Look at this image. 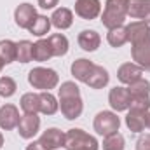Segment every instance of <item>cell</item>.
Masks as SVG:
<instances>
[{
	"label": "cell",
	"mask_w": 150,
	"mask_h": 150,
	"mask_svg": "<svg viewBox=\"0 0 150 150\" xmlns=\"http://www.w3.org/2000/svg\"><path fill=\"white\" fill-rule=\"evenodd\" d=\"M58 103H59V108L65 119L75 120L80 117V113L84 110V103L80 98L79 86L75 82L67 80L61 84V87L58 89Z\"/></svg>",
	"instance_id": "obj_1"
},
{
	"label": "cell",
	"mask_w": 150,
	"mask_h": 150,
	"mask_svg": "<svg viewBox=\"0 0 150 150\" xmlns=\"http://www.w3.org/2000/svg\"><path fill=\"white\" fill-rule=\"evenodd\" d=\"M127 5H129L127 0H107L103 14H101L103 26L108 30L122 26L127 18Z\"/></svg>",
	"instance_id": "obj_2"
},
{
	"label": "cell",
	"mask_w": 150,
	"mask_h": 150,
	"mask_svg": "<svg viewBox=\"0 0 150 150\" xmlns=\"http://www.w3.org/2000/svg\"><path fill=\"white\" fill-rule=\"evenodd\" d=\"M63 147L67 150H98L100 143L94 136L87 134L84 129H68L65 133Z\"/></svg>",
	"instance_id": "obj_3"
},
{
	"label": "cell",
	"mask_w": 150,
	"mask_h": 150,
	"mask_svg": "<svg viewBox=\"0 0 150 150\" xmlns=\"http://www.w3.org/2000/svg\"><path fill=\"white\" fill-rule=\"evenodd\" d=\"M28 82L33 89H40V91H49L54 89L59 82L58 74L52 68H44V67H37L33 70H30L28 74Z\"/></svg>",
	"instance_id": "obj_4"
},
{
	"label": "cell",
	"mask_w": 150,
	"mask_h": 150,
	"mask_svg": "<svg viewBox=\"0 0 150 150\" xmlns=\"http://www.w3.org/2000/svg\"><path fill=\"white\" fill-rule=\"evenodd\" d=\"M63 142H65V134L58 127H49L47 131L42 133V136L37 142L26 145V150H56L63 147Z\"/></svg>",
	"instance_id": "obj_5"
},
{
	"label": "cell",
	"mask_w": 150,
	"mask_h": 150,
	"mask_svg": "<svg viewBox=\"0 0 150 150\" xmlns=\"http://www.w3.org/2000/svg\"><path fill=\"white\" fill-rule=\"evenodd\" d=\"M120 127V119L117 117V113L103 110L94 117V131L100 136H110L113 133H119Z\"/></svg>",
	"instance_id": "obj_6"
},
{
	"label": "cell",
	"mask_w": 150,
	"mask_h": 150,
	"mask_svg": "<svg viewBox=\"0 0 150 150\" xmlns=\"http://www.w3.org/2000/svg\"><path fill=\"white\" fill-rule=\"evenodd\" d=\"M126 28H127V37L131 42V47L150 45V25L143 21H133Z\"/></svg>",
	"instance_id": "obj_7"
},
{
	"label": "cell",
	"mask_w": 150,
	"mask_h": 150,
	"mask_svg": "<svg viewBox=\"0 0 150 150\" xmlns=\"http://www.w3.org/2000/svg\"><path fill=\"white\" fill-rule=\"evenodd\" d=\"M108 103L115 112L129 110L131 107V93L127 87H113L108 94Z\"/></svg>",
	"instance_id": "obj_8"
},
{
	"label": "cell",
	"mask_w": 150,
	"mask_h": 150,
	"mask_svg": "<svg viewBox=\"0 0 150 150\" xmlns=\"http://www.w3.org/2000/svg\"><path fill=\"white\" fill-rule=\"evenodd\" d=\"M40 129V119L37 117V113H25L21 115L19 119V124H18V133L21 138L25 140H30L33 138Z\"/></svg>",
	"instance_id": "obj_9"
},
{
	"label": "cell",
	"mask_w": 150,
	"mask_h": 150,
	"mask_svg": "<svg viewBox=\"0 0 150 150\" xmlns=\"http://www.w3.org/2000/svg\"><path fill=\"white\" fill-rule=\"evenodd\" d=\"M35 18H37V11H35V7H33L32 4H28V2L19 4V5L16 7V11H14V21H16V25H18L19 28L28 30V28L32 26V23H33Z\"/></svg>",
	"instance_id": "obj_10"
},
{
	"label": "cell",
	"mask_w": 150,
	"mask_h": 150,
	"mask_svg": "<svg viewBox=\"0 0 150 150\" xmlns=\"http://www.w3.org/2000/svg\"><path fill=\"white\" fill-rule=\"evenodd\" d=\"M101 12L100 0H77L75 2V14L82 19H96Z\"/></svg>",
	"instance_id": "obj_11"
},
{
	"label": "cell",
	"mask_w": 150,
	"mask_h": 150,
	"mask_svg": "<svg viewBox=\"0 0 150 150\" xmlns=\"http://www.w3.org/2000/svg\"><path fill=\"white\" fill-rule=\"evenodd\" d=\"M127 16L150 25V0H127Z\"/></svg>",
	"instance_id": "obj_12"
},
{
	"label": "cell",
	"mask_w": 150,
	"mask_h": 150,
	"mask_svg": "<svg viewBox=\"0 0 150 150\" xmlns=\"http://www.w3.org/2000/svg\"><path fill=\"white\" fill-rule=\"evenodd\" d=\"M117 77L122 84L126 86H131L134 82H138L140 79H143V68L138 67L136 63H124L120 65L119 72H117Z\"/></svg>",
	"instance_id": "obj_13"
},
{
	"label": "cell",
	"mask_w": 150,
	"mask_h": 150,
	"mask_svg": "<svg viewBox=\"0 0 150 150\" xmlns=\"http://www.w3.org/2000/svg\"><path fill=\"white\" fill-rule=\"evenodd\" d=\"M19 119H21V117H19V112H18V108H16L14 105L7 103V105H4V107L0 108V127H2V129L11 131V129L18 127Z\"/></svg>",
	"instance_id": "obj_14"
},
{
	"label": "cell",
	"mask_w": 150,
	"mask_h": 150,
	"mask_svg": "<svg viewBox=\"0 0 150 150\" xmlns=\"http://www.w3.org/2000/svg\"><path fill=\"white\" fill-rule=\"evenodd\" d=\"M147 112L145 110H138V108H129V112L126 115V126L129 127L131 133H142L147 127Z\"/></svg>",
	"instance_id": "obj_15"
},
{
	"label": "cell",
	"mask_w": 150,
	"mask_h": 150,
	"mask_svg": "<svg viewBox=\"0 0 150 150\" xmlns=\"http://www.w3.org/2000/svg\"><path fill=\"white\" fill-rule=\"evenodd\" d=\"M77 42H79V45H80L84 51L93 52V51H96V49L100 47L101 37H100V33L94 32V30H82V32L79 33Z\"/></svg>",
	"instance_id": "obj_16"
},
{
	"label": "cell",
	"mask_w": 150,
	"mask_h": 150,
	"mask_svg": "<svg viewBox=\"0 0 150 150\" xmlns=\"http://www.w3.org/2000/svg\"><path fill=\"white\" fill-rule=\"evenodd\" d=\"M74 23V12L67 7H59L51 16V25H54L58 30H67Z\"/></svg>",
	"instance_id": "obj_17"
},
{
	"label": "cell",
	"mask_w": 150,
	"mask_h": 150,
	"mask_svg": "<svg viewBox=\"0 0 150 150\" xmlns=\"http://www.w3.org/2000/svg\"><path fill=\"white\" fill-rule=\"evenodd\" d=\"M93 68H94V63L93 61H89L86 58H80V59H75L74 63H72V68L70 70H72V75H74L79 82H84L86 84V80L89 79Z\"/></svg>",
	"instance_id": "obj_18"
},
{
	"label": "cell",
	"mask_w": 150,
	"mask_h": 150,
	"mask_svg": "<svg viewBox=\"0 0 150 150\" xmlns=\"http://www.w3.org/2000/svg\"><path fill=\"white\" fill-rule=\"evenodd\" d=\"M108 80H110L108 72H107L103 67L94 65V68H93V72L89 75V79L86 80V86H89L91 89H103V87L108 84Z\"/></svg>",
	"instance_id": "obj_19"
},
{
	"label": "cell",
	"mask_w": 150,
	"mask_h": 150,
	"mask_svg": "<svg viewBox=\"0 0 150 150\" xmlns=\"http://www.w3.org/2000/svg\"><path fill=\"white\" fill-rule=\"evenodd\" d=\"M38 100H40V113L44 115H54L59 108V103L56 100L54 94H51L49 91H42L38 93Z\"/></svg>",
	"instance_id": "obj_20"
},
{
	"label": "cell",
	"mask_w": 150,
	"mask_h": 150,
	"mask_svg": "<svg viewBox=\"0 0 150 150\" xmlns=\"http://www.w3.org/2000/svg\"><path fill=\"white\" fill-rule=\"evenodd\" d=\"M131 56L138 67H142L143 70H150V45L131 47Z\"/></svg>",
	"instance_id": "obj_21"
},
{
	"label": "cell",
	"mask_w": 150,
	"mask_h": 150,
	"mask_svg": "<svg viewBox=\"0 0 150 150\" xmlns=\"http://www.w3.org/2000/svg\"><path fill=\"white\" fill-rule=\"evenodd\" d=\"M54 54H52V49H51V44L47 38H40L33 44V59L35 61H47L51 59Z\"/></svg>",
	"instance_id": "obj_22"
},
{
	"label": "cell",
	"mask_w": 150,
	"mask_h": 150,
	"mask_svg": "<svg viewBox=\"0 0 150 150\" xmlns=\"http://www.w3.org/2000/svg\"><path fill=\"white\" fill-rule=\"evenodd\" d=\"M107 40L112 47H122L126 42H129V37H127V28L126 26H117V28H112L108 30L107 33Z\"/></svg>",
	"instance_id": "obj_23"
},
{
	"label": "cell",
	"mask_w": 150,
	"mask_h": 150,
	"mask_svg": "<svg viewBox=\"0 0 150 150\" xmlns=\"http://www.w3.org/2000/svg\"><path fill=\"white\" fill-rule=\"evenodd\" d=\"M49 30H51V18L40 16V14H37V18L33 19L32 26L28 28V32H30L32 35H35V37H44V35H47Z\"/></svg>",
	"instance_id": "obj_24"
},
{
	"label": "cell",
	"mask_w": 150,
	"mask_h": 150,
	"mask_svg": "<svg viewBox=\"0 0 150 150\" xmlns=\"http://www.w3.org/2000/svg\"><path fill=\"white\" fill-rule=\"evenodd\" d=\"M32 59H33V44L28 40L16 42V61L30 63Z\"/></svg>",
	"instance_id": "obj_25"
},
{
	"label": "cell",
	"mask_w": 150,
	"mask_h": 150,
	"mask_svg": "<svg viewBox=\"0 0 150 150\" xmlns=\"http://www.w3.org/2000/svg\"><path fill=\"white\" fill-rule=\"evenodd\" d=\"M47 40L51 44V49H52L54 56H65L68 52V38L65 37L63 33H54Z\"/></svg>",
	"instance_id": "obj_26"
},
{
	"label": "cell",
	"mask_w": 150,
	"mask_h": 150,
	"mask_svg": "<svg viewBox=\"0 0 150 150\" xmlns=\"http://www.w3.org/2000/svg\"><path fill=\"white\" fill-rule=\"evenodd\" d=\"M21 108L25 113H38L40 112V100H38L37 93H26L21 96V101H19Z\"/></svg>",
	"instance_id": "obj_27"
},
{
	"label": "cell",
	"mask_w": 150,
	"mask_h": 150,
	"mask_svg": "<svg viewBox=\"0 0 150 150\" xmlns=\"http://www.w3.org/2000/svg\"><path fill=\"white\" fill-rule=\"evenodd\" d=\"M0 59L5 65L16 61V42H12V40H0Z\"/></svg>",
	"instance_id": "obj_28"
},
{
	"label": "cell",
	"mask_w": 150,
	"mask_h": 150,
	"mask_svg": "<svg viewBox=\"0 0 150 150\" xmlns=\"http://www.w3.org/2000/svg\"><path fill=\"white\" fill-rule=\"evenodd\" d=\"M126 140L120 133H113L110 136H105L103 140V150H124Z\"/></svg>",
	"instance_id": "obj_29"
},
{
	"label": "cell",
	"mask_w": 150,
	"mask_h": 150,
	"mask_svg": "<svg viewBox=\"0 0 150 150\" xmlns=\"http://www.w3.org/2000/svg\"><path fill=\"white\" fill-rule=\"evenodd\" d=\"M129 93H131V98H142V96H150V82L145 79H140L138 82L131 84L129 87Z\"/></svg>",
	"instance_id": "obj_30"
},
{
	"label": "cell",
	"mask_w": 150,
	"mask_h": 150,
	"mask_svg": "<svg viewBox=\"0 0 150 150\" xmlns=\"http://www.w3.org/2000/svg\"><path fill=\"white\" fill-rule=\"evenodd\" d=\"M18 86L14 82V79L11 77H0V96L2 98H11L16 93Z\"/></svg>",
	"instance_id": "obj_31"
},
{
	"label": "cell",
	"mask_w": 150,
	"mask_h": 150,
	"mask_svg": "<svg viewBox=\"0 0 150 150\" xmlns=\"http://www.w3.org/2000/svg\"><path fill=\"white\" fill-rule=\"evenodd\" d=\"M136 150H150V134H142L136 142Z\"/></svg>",
	"instance_id": "obj_32"
},
{
	"label": "cell",
	"mask_w": 150,
	"mask_h": 150,
	"mask_svg": "<svg viewBox=\"0 0 150 150\" xmlns=\"http://www.w3.org/2000/svg\"><path fill=\"white\" fill-rule=\"evenodd\" d=\"M58 2H59V0H38V5H40L42 9H47V11H49V9H54V7L58 5Z\"/></svg>",
	"instance_id": "obj_33"
},
{
	"label": "cell",
	"mask_w": 150,
	"mask_h": 150,
	"mask_svg": "<svg viewBox=\"0 0 150 150\" xmlns=\"http://www.w3.org/2000/svg\"><path fill=\"white\" fill-rule=\"evenodd\" d=\"M145 122H147V127L150 129V110L147 112V119H145Z\"/></svg>",
	"instance_id": "obj_34"
},
{
	"label": "cell",
	"mask_w": 150,
	"mask_h": 150,
	"mask_svg": "<svg viewBox=\"0 0 150 150\" xmlns=\"http://www.w3.org/2000/svg\"><path fill=\"white\" fill-rule=\"evenodd\" d=\"M4 147V136H2V133H0V149Z\"/></svg>",
	"instance_id": "obj_35"
},
{
	"label": "cell",
	"mask_w": 150,
	"mask_h": 150,
	"mask_svg": "<svg viewBox=\"0 0 150 150\" xmlns=\"http://www.w3.org/2000/svg\"><path fill=\"white\" fill-rule=\"evenodd\" d=\"M4 67H5V63H4V61L0 59V72H2V68H4Z\"/></svg>",
	"instance_id": "obj_36"
}]
</instances>
